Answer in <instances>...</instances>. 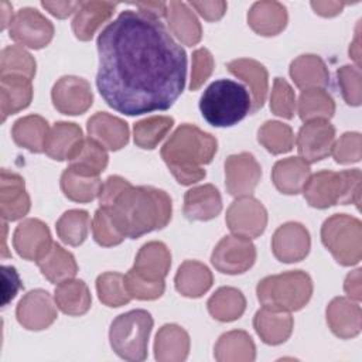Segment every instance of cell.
<instances>
[{"mask_svg": "<svg viewBox=\"0 0 362 362\" xmlns=\"http://www.w3.org/2000/svg\"><path fill=\"white\" fill-rule=\"evenodd\" d=\"M311 246L310 233L298 222H287L276 229L272 238V252L283 263H296L303 260Z\"/></svg>", "mask_w": 362, "mask_h": 362, "instance_id": "cell-16", "label": "cell"}, {"mask_svg": "<svg viewBox=\"0 0 362 362\" xmlns=\"http://www.w3.org/2000/svg\"><path fill=\"white\" fill-rule=\"evenodd\" d=\"M290 76L300 89L325 88L329 83V74L321 57L304 54L290 64Z\"/></svg>", "mask_w": 362, "mask_h": 362, "instance_id": "cell-34", "label": "cell"}, {"mask_svg": "<svg viewBox=\"0 0 362 362\" xmlns=\"http://www.w3.org/2000/svg\"><path fill=\"white\" fill-rule=\"evenodd\" d=\"M361 41H359V28L356 30V35H355V40L354 42L351 44L349 47V55L352 57V59L356 62V66L359 68V62H361V47H359Z\"/></svg>", "mask_w": 362, "mask_h": 362, "instance_id": "cell-59", "label": "cell"}, {"mask_svg": "<svg viewBox=\"0 0 362 362\" xmlns=\"http://www.w3.org/2000/svg\"><path fill=\"white\" fill-rule=\"evenodd\" d=\"M124 284L129 296L132 298L137 300H156L160 298L164 293L165 284L164 280H150L139 273H136L133 269H130L124 274Z\"/></svg>", "mask_w": 362, "mask_h": 362, "instance_id": "cell-47", "label": "cell"}, {"mask_svg": "<svg viewBox=\"0 0 362 362\" xmlns=\"http://www.w3.org/2000/svg\"><path fill=\"white\" fill-rule=\"evenodd\" d=\"M270 109L276 116L291 119L297 109V100L293 88L283 78H276L270 95Z\"/></svg>", "mask_w": 362, "mask_h": 362, "instance_id": "cell-48", "label": "cell"}, {"mask_svg": "<svg viewBox=\"0 0 362 362\" xmlns=\"http://www.w3.org/2000/svg\"><path fill=\"white\" fill-rule=\"evenodd\" d=\"M171 267V253L163 242L143 245L136 256L133 270L150 280H164Z\"/></svg>", "mask_w": 362, "mask_h": 362, "instance_id": "cell-28", "label": "cell"}, {"mask_svg": "<svg viewBox=\"0 0 362 362\" xmlns=\"http://www.w3.org/2000/svg\"><path fill=\"white\" fill-rule=\"evenodd\" d=\"M329 329L339 338H354L362 328V311L358 301L348 297H335L329 301L327 311Z\"/></svg>", "mask_w": 362, "mask_h": 362, "instance_id": "cell-19", "label": "cell"}, {"mask_svg": "<svg viewBox=\"0 0 362 362\" xmlns=\"http://www.w3.org/2000/svg\"><path fill=\"white\" fill-rule=\"evenodd\" d=\"M88 134L105 148L116 151L129 141V126L124 120L106 112H98L88 119Z\"/></svg>", "mask_w": 362, "mask_h": 362, "instance_id": "cell-21", "label": "cell"}, {"mask_svg": "<svg viewBox=\"0 0 362 362\" xmlns=\"http://www.w3.org/2000/svg\"><path fill=\"white\" fill-rule=\"evenodd\" d=\"M216 139L194 124H181L161 147V158L174 178L182 185H192L205 177L202 165L209 164L216 153Z\"/></svg>", "mask_w": 362, "mask_h": 362, "instance_id": "cell-3", "label": "cell"}, {"mask_svg": "<svg viewBox=\"0 0 362 362\" xmlns=\"http://www.w3.org/2000/svg\"><path fill=\"white\" fill-rule=\"evenodd\" d=\"M170 31L185 45H195L202 38V27L194 11L182 1H170L165 8Z\"/></svg>", "mask_w": 362, "mask_h": 362, "instance_id": "cell-27", "label": "cell"}, {"mask_svg": "<svg viewBox=\"0 0 362 362\" xmlns=\"http://www.w3.org/2000/svg\"><path fill=\"white\" fill-rule=\"evenodd\" d=\"M109 161L105 147L93 139H83L81 147L69 160V168L85 175L99 177Z\"/></svg>", "mask_w": 362, "mask_h": 362, "instance_id": "cell-41", "label": "cell"}, {"mask_svg": "<svg viewBox=\"0 0 362 362\" xmlns=\"http://www.w3.org/2000/svg\"><path fill=\"white\" fill-rule=\"evenodd\" d=\"M31 208L30 197L21 175L6 168L0 177V214L3 221H17L28 214Z\"/></svg>", "mask_w": 362, "mask_h": 362, "instance_id": "cell-18", "label": "cell"}, {"mask_svg": "<svg viewBox=\"0 0 362 362\" xmlns=\"http://www.w3.org/2000/svg\"><path fill=\"white\" fill-rule=\"evenodd\" d=\"M226 68L230 74L249 85L252 98L250 113L259 110L264 105L269 89V74L264 65L252 58H238L229 61Z\"/></svg>", "mask_w": 362, "mask_h": 362, "instance_id": "cell-20", "label": "cell"}, {"mask_svg": "<svg viewBox=\"0 0 362 362\" xmlns=\"http://www.w3.org/2000/svg\"><path fill=\"white\" fill-rule=\"evenodd\" d=\"M259 143L272 154H283L293 148L294 134L288 124L279 120H267L257 132Z\"/></svg>", "mask_w": 362, "mask_h": 362, "instance_id": "cell-45", "label": "cell"}, {"mask_svg": "<svg viewBox=\"0 0 362 362\" xmlns=\"http://www.w3.org/2000/svg\"><path fill=\"white\" fill-rule=\"evenodd\" d=\"M256 260V247L249 238L228 235L215 246L211 262L225 274H240L249 270Z\"/></svg>", "mask_w": 362, "mask_h": 362, "instance_id": "cell-9", "label": "cell"}, {"mask_svg": "<svg viewBox=\"0 0 362 362\" xmlns=\"http://www.w3.org/2000/svg\"><path fill=\"white\" fill-rule=\"evenodd\" d=\"M214 355L219 362H252L256 358V346L246 331L233 329L219 337Z\"/></svg>", "mask_w": 362, "mask_h": 362, "instance_id": "cell-33", "label": "cell"}, {"mask_svg": "<svg viewBox=\"0 0 362 362\" xmlns=\"http://www.w3.org/2000/svg\"><path fill=\"white\" fill-rule=\"evenodd\" d=\"M297 112L303 122L315 119L328 120L335 113V102L322 88L304 89L297 100Z\"/></svg>", "mask_w": 362, "mask_h": 362, "instance_id": "cell-40", "label": "cell"}, {"mask_svg": "<svg viewBox=\"0 0 362 362\" xmlns=\"http://www.w3.org/2000/svg\"><path fill=\"white\" fill-rule=\"evenodd\" d=\"M252 109L247 89L232 79L212 82L199 99L202 117L215 127H229L240 122Z\"/></svg>", "mask_w": 362, "mask_h": 362, "instance_id": "cell-4", "label": "cell"}, {"mask_svg": "<svg viewBox=\"0 0 362 362\" xmlns=\"http://www.w3.org/2000/svg\"><path fill=\"white\" fill-rule=\"evenodd\" d=\"M221 209L222 198L212 184L194 187L184 195V215L188 221H211L219 215Z\"/></svg>", "mask_w": 362, "mask_h": 362, "instance_id": "cell-22", "label": "cell"}, {"mask_svg": "<svg viewBox=\"0 0 362 362\" xmlns=\"http://www.w3.org/2000/svg\"><path fill=\"white\" fill-rule=\"evenodd\" d=\"M96 291L99 300L107 307H122L132 300L126 290L124 276L116 272L100 274L96 279Z\"/></svg>", "mask_w": 362, "mask_h": 362, "instance_id": "cell-46", "label": "cell"}, {"mask_svg": "<svg viewBox=\"0 0 362 362\" xmlns=\"http://www.w3.org/2000/svg\"><path fill=\"white\" fill-rule=\"evenodd\" d=\"M82 141L83 134L78 124L58 122L48 132L44 151L52 160L69 161L81 147Z\"/></svg>", "mask_w": 362, "mask_h": 362, "instance_id": "cell-23", "label": "cell"}, {"mask_svg": "<svg viewBox=\"0 0 362 362\" xmlns=\"http://www.w3.org/2000/svg\"><path fill=\"white\" fill-rule=\"evenodd\" d=\"M226 225L233 235L245 238L260 236L267 225V211L250 195L238 197L226 211Z\"/></svg>", "mask_w": 362, "mask_h": 362, "instance_id": "cell-11", "label": "cell"}, {"mask_svg": "<svg viewBox=\"0 0 362 362\" xmlns=\"http://www.w3.org/2000/svg\"><path fill=\"white\" fill-rule=\"evenodd\" d=\"M293 317L288 311L260 308L253 317V327L260 339L269 345H279L293 332Z\"/></svg>", "mask_w": 362, "mask_h": 362, "instance_id": "cell-25", "label": "cell"}, {"mask_svg": "<svg viewBox=\"0 0 362 362\" xmlns=\"http://www.w3.org/2000/svg\"><path fill=\"white\" fill-rule=\"evenodd\" d=\"M331 154L339 164L358 163L362 157V136L356 132L344 133L334 143Z\"/></svg>", "mask_w": 362, "mask_h": 362, "instance_id": "cell-51", "label": "cell"}, {"mask_svg": "<svg viewBox=\"0 0 362 362\" xmlns=\"http://www.w3.org/2000/svg\"><path fill=\"white\" fill-rule=\"evenodd\" d=\"M206 305L215 320L229 322L238 320L245 313L246 298L235 287H221L209 297Z\"/></svg>", "mask_w": 362, "mask_h": 362, "instance_id": "cell-38", "label": "cell"}, {"mask_svg": "<svg viewBox=\"0 0 362 362\" xmlns=\"http://www.w3.org/2000/svg\"><path fill=\"white\" fill-rule=\"evenodd\" d=\"M256 294L263 307L277 311L301 310L313 296V280L303 270H291L262 279Z\"/></svg>", "mask_w": 362, "mask_h": 362, "instance_id": "cell-6", "label": "cell"}, {"mask_svg": "<svg viewBox=\"0 0 362 362\" xmlns=\"http://www.w3.org/2000/svg\"><path fill=\"white\" fill-rule=\"evenodd\" d=\"M35 263L40 267L42 276L54 284L74 279L78 272V264L72 253L55 242Z\"/></svg>", "mask_w": 362, "mask_h": 362, "instance_id": "cell-35", "label": "cell"}, {"mask_svg": "<svg viewBox=\"0 0 362 362\" xmlns=\"http://www.w3.org/2000/svg\"><path fill=\"white\" fill-rule=\"evenodd\" d=\"M82 1H41V6L57 18H66L72 13H76Z\"/></svg>", "mask_w": 362, "mask_h": 362, "instance_id": "cell-55", "label": "cell"}, {"mask_svg": "<svg viewBox=\"0 0 362 362\" xmlns=\"http://www.w3.org/2000/svg\"><path fill=\"white\" fill-rule=\"evenodd\" d=\"M262 177V168L250 153L232 154L225 161V185L232 197L250 195Z\"/></svg>", "mask_w": 362, "mask_h": 362, "instance_id": "cell-15", "label": "cell"}, {"mask_svg": "<svg viewBox=\"0 0 362 362\" xmlns=\"http://www.w3.org/2000/svg\"><path fill=\"white\" fill-rule=\"evenodd\" d=\"M8 14L11 16V6L7 1H1V30L10 25V20L7 18Z\"/></svg>", "mask_w": 362, "mask_h": 362, "instance_id": "cell-60", "label": "cell"}, {"mask_svg": "<svg viewBox=\"0 0 362 362\" xmlns=\"http://www.w3.org/2000/svg\"><path fill=\"white\" fill-rule=\"evenodd\" d=\"M296 143L304 161L317 163L331 154L335 143V127L324 119L308 120L298 130Z\"/></svg>", "mask_w": 362, "mask_h": 362, "instance_id": "cell-12", "label": "cell"}, {"mask_svg": "<svg viewBox=\"0 0 362 362\" xmlns=\"http://www.w3.org/2000/svg\"><path fill=\"white\" fill-rule=\"evenodd\" d=\"M99 205L110 214L124 238H140L163 229L171 219L170 195L150 185L134 187L120 175H110L102 185Z\"/></svg>", "mask_w": 362, "mask_h": 362, "instance_id": "cell-2", "label": "cell"}, {"mask_svg": "<svg viewBox=\"0 0 362 362\" xmlns=\"http://www.w3.org/2000/svg\"><path fill=\"white\" fill-rule=\"evenodd\" d=\"M344 290L348 294L349 298L359 301L362 298V286H361V269H355L351 272L345 281H344Z\"/></svg>", "mask_w": 362, "mask_h": 362, "instance_id": "cell-56", "label": "cell"}, {"mask_svg": "<svg viewBox=\"0 0 362 362\" xmlns=\"http://www.w3.org/2000/svg\"><path fill=\"white\" fill-rule=\"evenodd\" d=\"M174 124L170 116H150L139 120L133 126V137L136 146L144 150H153L167 136Z\"/></svg>", "mask_w": 362, "mask_h": 362, "instance_id": "cell-42", "label": "cell"}, {"mask_svg": "<svg viewBox=\"0 0 362 362\" xmlns=\"http://www.w3.org/2000/svg\"><path fill=\"white\" fill-rule=\"evenodd\" d=\"M286 7L279 1H256L247 13L249 27L259 35L272 37L281 33L287 24Z\"/></svg>", "mask_w": 362, "mask_h": 362, "instance_id": "cell-24", "label": "cell"}, {"mask_svg": "<svg viewBox=\"0 0 362 362\" xmlns=\"http://www.w3.org/2000/svg\"><path fill=\"white\" fill-rule=\"evenodd\" d=\"M90 225L89 214L83 209H69L61 215L57 222L59 239L69 246H79L88 236Z\"/></svg>", "mask_w": 362, "mask_h": 362, "instance_id": "cell-43", "label": "cell"}, {"mask_svg": "<svg viewBox=\"0 0 362 362\" xmlns=\"http://www.w3.org/2000/svg\"><path fill=\"white\" fill-rule=\"evenodd\" d=\"M348 3L345 1H311L314 11L322 17H334L342 11Z\"/></svg>", "mask_w": 362, "mask_h": 362, "instance_id": "cell-57", "label": "cell"}, {"mask_svg": "<svg viewBox=\"0 0 362 362\" xmlns=\"http://www.w3.org/2000/svg\"><path fill=\"white\" fill-rule=\"evenodd\" d=\"M153 328V317L146 310H132L113 320L109 341L113 351L126 361H144Z\"/></svg>", "mask_w": 362, "mask_h": 362, "instance_id": "cell-7", "label": "cell"}, {"mask_svg": "<svg viewBox=\"0 0 362 362\" xmlns=\"http://www.w3.org/2000/svg\"><path fill=\"white\" fill-rule=\"evenodd\" d=\"M189 6L198 11L201 17H204L206 21H216L222 18L225 14L228 4L226 1L222 0H215V1H191Z\"/></svg>", "mask_w": 362, "mask_h": 362, "instance_id": "cell-54", "label": "cell"}, {"mask_svg": "<svg viewBox=\"0 0 362 362\" xmlns=\"http://www.w3.org/2000/svg\"><path fill=\"white\" fill-rule=\"evenodd\" d=\"M49 127L44 117L28 115L14 122L11 129L13 140L17 146L31 153H42Z\"/></svg>", "mask_w": 362, "mask_h": 362, "instance_id": "cell-36", "label": "cell"}, {"mask_svg": "<svg viewBox=\"0 0 362 362\" xmlns=\"http://www.w3.org/2000/svg\"><path fill=\"white\" fill-rule=\"evenodd\" d=\"M61 189L64 195L75 202H90L99 197L103 182L99 177L85 175L72 168L64 170L61 175Z\"/></svg>", "mask_w": 362, "mask_h": 362, "instance_id": "cell-39", "label": "cell"}, {"mask_svg": "<svg viewBox=\"0 0 362 362\" xmlns=\"http://www.w3.org/2000/svg\"><path fill=\"white\" fill-rule=\"evenodd\" d=\"M310 175V164L301 157H287L279 160L272 170V180L274 187L287 195H296L301 192Z\"/></svg>", "mask_w": 362, "mask_h": 362, "instance_id": "cell-26", "label": "cell"}, {"mask_svg": "<svg viewBox=\"0 0 362 362\" xmlns=\"http://www.w3.org/2000/svg\"><path fill=\"white\" fill-rule=\"evenodd\" d=\"M57 307L68 315H82L92 304V296L82 280L69 279L59 283L54 293Z\"/></svg>", "mask_w": 362, "mask_h": 362, "instance_id": "cell-37", "label": "cell"}, {"mask_svg": "<svg viewBox=\"0 0 362 362\" xmlns=\"http://www.w3.org/2000/svg\"><path fill=\"white\" fill-rule=\"evenodd\" d=\"M48 226L40 219H24L13 233V246L18 256L37 262L52 246Z\"/></svg>", "mask_w": 362, "mask_h": 362, "instance_id": "cell-17", "label": "cell"}, {"mask_svg": "<svg viewBox=\"0 0 362 362\" xmlns=\"http://www.w3.org/2000/svg\"><path fill=\"white\" fill-rule=\"evenodd\" d=\"M10 38L20 45L40 49L47 47L54 37V25L38 10L20 8L8 25Z\"/></svg>", "mask_w": 362, "mask_h": 362, "instance_id": "cell-10", "label": "cell"}, {"mask_svg": "<svg viewBox=\"0 0 362 362\" xmlns=\"http://www.w3.org/2000/svg\"><path fill=\"white\" fill-rule=\"evenodd\" d=\"M338 85L345 102L351 106H359L362 102V75L358 66L344 65L337 71Z\"/></svg>", "mask_w": 362, "mask_h": 362, "instance_id": "cell-50", "label": "cell"}, {"mask_svg": "<svg viewBox=\"0 0 362 362\" xmlns=\"http://www.w3.org/2000/svg\"><path fill=\"white\" fill-rule=\"evenodd\" d=\"M96 45V86L119 113L167 110L182 93L187 55L158 18L124 10L102 30Z\"/></svg>", "mask_w": 362, "mask_h": 362, "instance_id": "cell-1", "label": "cell"}, {"mask_svg": "<svg viewBox=\"0 0 362 362\" xmlns=\"http://www.w3.org/2000/svg\"><path fill=\"white\" fill-rule=\"evenodd\" d=\"M304 198L313 208L325 209L337 204H361V171L358 168L345 171H318L307 180L303 188Z\"/></svg>", "mask_w": 362, "mask_h": 362, "instance_id": "cell-5", "label": "cell"}, {"mask_svg": "<svg viewBox=\"0 0 362 362\" xmlns=\"http://www.w3.org/2000/svg\"><path fill=\"white\" fill-rule=\"evenodd\" d=\"M215 62L212 54L206 48H198L192 52V69H191V81L189 89H199L204 82L211 76L214 71Z\"/></svg>", "mask_w": 362, "mask_h": 362, "instance_id": "cell-52", "label": "cell"}, {"mask_svg": "<svg viewBox=\"0 0 362 362\" xmlns=\"http://www.w3.org/2000/svg\"><path fill=\"white\" fill-rule=\"evenodd\" d=\"M189 352V335L177 324L163 325L154 341V356L160 362H181Z\"/></svg>", "mask_w": 362, "mask_h": 362, "instance_id": "cell-29", "label": "cell"}, {"mask_svg": "<svg viewBox=\"0 0 362 362\" xmlns=\"http://www.w3.org/2000/svg\"><path fill=\"white\" fill-rule=\"evenodd\" d=\"M1 226H3V246H1V256H3V257H7V256H10V255L7 253V247H6V232H7V223H6V221H3Z\"/></svg>", "mask_w": 362, "mask_h": 362, "instance_id": "cell-61", "label": "cell"}, {"mask_svg": "<svg viewBox=\"0 0 362 362\" xmlns=\"http://www.w3.org/2000/svg\"><path fill=\"white\" fill-rule=\"evenodd\" d=\"M48 291L35 288L24 294L16 308L17 321L30 331L48 328L58 317L57 304Z\"/></svg>", "mask_w": 362, "mask_h": 362, "instance_id": "cell-14", "label": "cell"}, {"mask_svg": "<svg viewBox=\"0 0 362 362\" xmlns=\"http://www.w3.org/2000/svg\"><path fill=\"white\" fill-rule=\"evenodd\" d=\"M33 99L31 79L24 76H0L1 120L25 109Z\"/></svg>", "mask_w": 362, "mask_h": 362, "instance_id": "cell-32", "label": "cell"}, {"mask_svg": "<svg viewBox=\"0 0 362 362\" xmlns=\"http://www.w3.org/2000/svg\"><path fill=\"white\" fill-rule=\"evenodd\" d=\"M116 4L110 1H82L72 20V31L81 41H89L96 30L107 21Z\"/></svg>", "mask_w": 362, "mask_h": 362, "instance_id": "cell-30", "label": "cell"}, {"mask_svg": "<svg viewBox=\"0 0 362 362\" xmlns=\"http://www.w3.org/2000/svg\"><path fill=\"white\" fill-rule=\"evenodd\" d=\"M321 240L342 266H354L362 259V223L346 214H335L324 221Z\"/></svg>", "mask_w": 362, "mask_h": 362, "instance_id": "cell-8", "label": "cell"}, {"mask_svg": "<svg viewBox=\"0 0 362 362\" xmlns=\"http://www.w3.org/2000/svg\"><path fill=\"white\" fill-rule=\"evenodd\" d=\"M134 6L139 8L140 13L154 17V18H161L165 17V8L167 3L164 1H146V3H134Z\"/></svg>", "mask_w": 362, "mask_h": 362, "instance_id": "cell-58", "label": "cell"}, {"mask_svg": "<svg viewBox=\"0 0 362 362\" xmlns=\"http://www.w3.org/2000/svg\"><path fill=\"white\" fill-rule=\"evenodd\" d=\"M11 75L27 79L35 75V59L21 45H8L0 54V76Z\"/></svg>", "mask_w": 362, "mask_h": 362, "instance_id": "cell-44", "label": "cell"}, {"mask_svg": "<svg viewBox=\"0 0 362 362\" xmlns=\"http://www.w3.org/2000/svg\"><path fill=\"white\" fill-rule=\"evenodd\" d=\"M1 277H3V307L7 305L21 288V280L17 270L13 266H3L1 267Z\"/></svg>", "mask_w": 362, "mask_h": 362, "instance_id": "cell-53", "label": "cell"}, {"mask_svg": "<svg viewBox=\"0 0 362 362\" xmlns=\"http://www.w3.org/2000/svg\"><path fill=\"white\" fill-rule=\"evenodd\" d=\"M92 233H93V239L96 240V243H99L100 246H105V247L116 246V245L122 243L124 239V236L116 228L107 209H105L102 206H99V209H96V212L93 215Z\"/></svg>", "mask_w": 362, "mask_h": 362, "instance_id": "cell-49", "label": "cell"}, {"mask_svg": "<svg viewBox=\"0 0 362 362\" xmlns=\"http://www.w3.org/2000/svg\"><path fill=\"white\" fill-rule=\"evenodd\" d=\"M51 99L59 113L75 116L85 113L90 107L93 93L86 79L66 75L59 78L52 86Z\"/></svg>", "mask_w": 362, "mask_h": 362, "instance_id": "cell-13", "label": "cell"}, {"mask_svg": "<svg viewBox=\"0 0 362 362\" xmlns=\"http://www.w3.org/2000/svg\"><path fill=\"white\" fill-rule=\"evenodd\" d=\"M175 290L189 298H198L204 296L214 283V276L211 270L201 262L185 260L177 270Z\"/></svg>", "mask_w": 362, "mask_h": 362, "instance_id": "cell-31", "label": "cell"}]
</instances>
